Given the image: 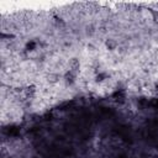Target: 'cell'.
<instances>
[{"label":"cell","mask_w":158,"mask_h":158,"mask_svg":"<svg viewBox=\"0 0 158 158\" xmlns=\"http://www.w3.org/2000/svg\"><path fill=\"white\" fill-rule=\"evenodd\" d=\"M117 42H116L115 40H107L106 41V47L110 49V51H114V49L117 48Z\"/></svg>","instance_id":"cell-1"}]
</instances>
